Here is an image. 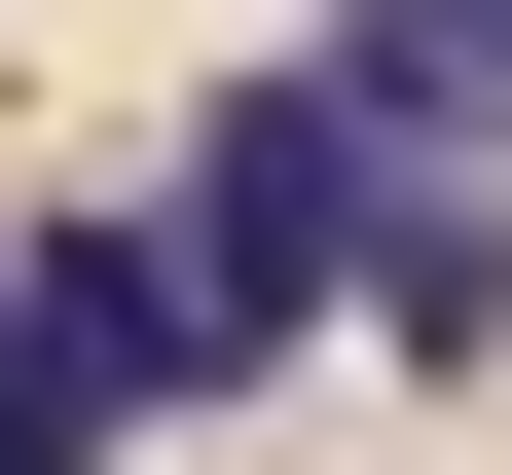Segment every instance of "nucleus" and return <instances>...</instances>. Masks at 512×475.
I'll return each mask as SVG.
<instances>
[{"mask_svg":"<svg viewBox=\"0 0 512 475\" xmlns=\"http://www.w3.org/2000/svg\"><path fill=\"white\" fill-rule=\"evenodd\" d=\"M403 183H439V147H366L330 74H220V110H183L147 220H183V293H220V366H293V329L366 293V220H403Z\"/></svg>","mask_w":512,"mask_h":475,"instance_id":"1","label":"nucleus"},{"mask_svg":"<svg viewBox=\"0 0 512 475\" xmlns=\"http://www.w3.org/2000/svg\"><path fill=\"white\" fill-rule=\"evenodd\" d=\"M0 329H37V402H74V439L220 402V293H183V220H147V183H37V220H0Z\"/></svg>","mask_w":512,"mask_h":475,"instance_id":"2","label":"nucleus"},{"mask_svg":"<svg viewBox=\"0 0 512 475\" xmlns=\"http://www.w3.org/2000/svg\"><path fill=\"white\" fill-rule=\"evenodd\" d=\"M293 74H330L366 147H439V183H476V147H512V0H330Z\"/></svg>","mask_w":512,"mask_h":475,"instance_id":"3","label":"nucleus"},{"mask_svg":"<svg viewBox=\"0 0 512 475\" xmlns=\"http://www.w3.org/2000/svg\"><path fill=\"white\" fill-rule=\"evenodd\" d=\"M0 475H110V439H74V402H37V329H0Z\"/></svg>","mask_w":512,"mask_h":475,"instance_id":"4","label":"nucleus"}]
</instances>
